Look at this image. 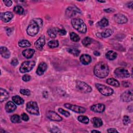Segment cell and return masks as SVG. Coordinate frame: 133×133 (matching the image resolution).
I'll return each mask as SVG.
<instances>
[{
  "mask_svg": "<svg viewBox=\"0 0 133 133\" xmlns=\"http://www.w3.org/2000/svg\"><path fill=\"white\" fill-rule=\"evenodd\" d=\"M95 75L99 78H104L109 73L108 66L103 62H99L95 66L94 69Z\"/></svg>",
  "mask_w": 133,
  "mask_h": 133,
  "instance_id": "1",
  "label": "cell"
},
{
  "mask_svg": "<svg viewBox=\"0 0 133 133\" xmlns=\"http://www.w3.org/2000/svg\"><path fill=\"white\" fill-rule=\"evenodd\" d=\"M71 24L74 28L81 33H85L87 27L83 20L80 18H74L71 20Z\"/></svg>",
  "mask_w": 133,
  "mask_h": 133,
  "instance_id": "2",
  "label": "cell"
},
{
  "mask_svg": "<svg viewBox=\"0 0 133 133\" xmlns=\"http://www.w3.org/2000/svg\"><path fill=\"white\" fill-rule=\"evenodd\" d=\"M95 86L96 87L97 89L99 90V92L104 96H111L114 93L113 89L112 88H111L104 85L101 84L96 83Z\"/></svg>",
  "mask_w": 133,
  "mask_h": 133,
  "instance_id": "3",
  "label": "cell"
},
{
  "mask_svg": "<svg viewBox=\"0 0 133 133\" xmlns=\"http://www.w3.org/2000/svg\"><path fill=\"white\" fill-rule=\"evenodd\" d=\"M26 110L31 114L39 115V109L36 102L30 101L27 103Z\"/></svg>",
  "mask_w": 133,
  "mask_h": 133,
  "instance_id": "4",
  "label": "cell"
},
{
  "mask_svg": "<svg viewBox=\"0 0 133 133\" xmlns=\"http://www.w3.org/2000/svg\"><path fill=\"white\" fill-rule=\"evenodd\" d=\"M36 62L34 61H26L24 62L20 68V71L22 73L30 72L33 68Z\"/></svg>",
  "mask_w": 133,
  "mask_h": 133,
  "instance_id": "5",
  "label": "cell"
},
{
  "mask_svg": "<svg viewBox=\"0 0 133 133\" xmlns=\"http://www.w3.org/2000/svg\"><path fill=\"white\" fill-rule=\"evenodd\" d=\"M76 87L84 93H89L92 91V88L86 83L78 81L76 82Z\"/></svg>",
  "mask_w": 133,
  "mask_h": 133,
  "instance_id": "6",
  "label": "cell"
},
{
  "mask_svg": "<svg viewBox=\"0 0 133 133\" xmlns=\"http://www.w3.org/2000/svg\"><path fill=\"white\" fill-rule=\"evenodd\" d=\"M114 74L117 78L121 79L127 78L130 76V73L127 70L122 67L116 68L114 71Z\"/></svg>",
  "mask_w": 133,
  "mask_h": 133,
  "instance_id": "7",
  "label": "cell"
},
{
  "mask_svg": "<svg viewBox=\"0 0 133 133\" xmlns=\"http://www.w3.org/2000/svg\"><path fill=\"white\" fill-rule=\"evenodd\" d=\"M39 26L36 24L31 23V24L28 27L27 32L30 36L33 37L38 34L39 31Z\"/></svg>",
  "mask_w": 133,
  "mask_h": 133,
  "instance_id": "8",
  "label": "cell"
},
{
  "mask_svg": "<svg viewBox=\"0 0 133 133\" xmlns=\"http://www.w3.org/2000/svg\"><path fill=\"white\" fill-rule=\"evenodd\" d=\"M65 107L66 108L71 110L72 111L78 113H84L86 111V109L84 107L76 106V105H74L70 103H65L64 104Z\"/></svg>",
  "mask_w": 133,
  "mask_h": 133,
  "instance_id": "9",
  "label": "cell"
},
{
  "mask_svg": "<svg viewBox=\"0 0 133 133\" xmlns=\"http://www.w3.org/2000/svg\"><path fill=\"white\" fill-rule=\"evenodd\" d=\"M122 101L124 102H130L132 100V92L131 90H128L124 92L120 97Z\"/></svg>",
  "mask_w": 133,
  "mask_h": 133,
  "instance_id": "10",
  "label": "cell"
},
{
  "mask_svg": "<svg viewBox=\"0 0 133 133\" xmlns=\"http://www.w3.org/2000/svg\"><path fill=\"white\" fill-rule=\"evenodd\" d=\"M46 115L47 117L52 121L59 122L62 121V117L54 111H48L46 113Z\"/></svg>",
  "mask_w": 133,
  "mask_h": 133,
  "instance_id": "11",
  "label": "cell"
},
{
  "mask_svg": "<svg viewBox=\"0 0 133 133\" xmlns=\"http://www.w3.org/2000/svg\"><path fill=\"white\" fill-rule=\"evenodd\" d=\"M114 20L115 22L119 24H123L127 22V18L125 16L121 14H117L114 16Z\"/></svg>",
  "mask_w": 133,
  "mask_h": 133,
  "instance_id": "12",
  "label": "cell"
},
{
  "mask_svg": "<svg viewBox=\"0 0 133 133\" xmlns=\"http://www.w3.org/2000/svg\"><path fill=\"white\" fill-rule=\"evenodd\" d=\"M92 111L97 113H102L105 110V106L102 103H98L93 105L90 108Z\"/></svg>",
  "mask_w": 133,
  "mask_h": 133,
  "instance_id": "13",
  "label": "cell"
},
{
  "mask_svg": "<svg viewBox=\"0 0 133 133\" xmlns=\"http://www.w3.org/2000/svg\"><path fill=\"white\" fill-rule=\"evenodd\" d=\"M47 68V65L45 62H41L37 68L36 73L39 76L42 75L46 70Z\"/></svg>",
  "mask_w": 133,
  "mask_h": 133,
  "instance_id": "14",
  "label": "cell"
},
{
  "mask_svg": "<svg viewBox=\"0 0 133 133\" xmlns=\"http://www.w3.org/2000/svg\"><path fill=\"white\" fill-rule=\"evenodd\" d=\"M45 44V39L44 36L41 37L34 43V45L38 50L41 51Z\"/></svg>",
  "mask_w": 133,
  "mask_h": 133,
  "instance_id": "15",
  "label": "cell"
},
{
  "mask_svg": "<svg viewBox=\"0 0 133 133\" xmlns=\"http://www.w3.org/2000/svg\"><path fill=\"white\" fill-rule=\"evenodd\" d=\"M13 17V14L10 12L2 13L1 15V19L5 23H8Z\"/></svg>",
  "mask_w": 133,
  "mask_h": 133,
  "instance_id": "16",
  "label": "cell"
},
{
  "mask_svg": "<svg viewBox=\"0 0 133 133\" xmlns=\"http://www.w3.org/2000/svg\"><path fill=\"white\" fill-rule=\"evenodd\" d=\"M80 61L83 65H87L92 61V58L89 55L83 54L80 57Z\"/></svg>",
  "mask_w": 133,
  "mask_h": 133,
  "instance_id": "17",
  "label": "cell"
},
{
  "mask_svg": "<svg viewBox=\"0 0 133 133\" xmlns=\"http://www.w3.org/2000/svg\"><path fill=\"white\" fill-rule=\"evenodd\" d=\"M16 109V106L12 101H9L5 105V110L7 112L11 113Z\"/></svg>",
  "mask_w": 133,
  "mask_h": 133,
  "instance_id": "18",
  "label": "cell"
},
{
  "mask_svg": "<svg viewBox=\"0 0 133 133\" xmlns=\"http://www.w3.org/2000/svg\"><path fill=\"white\" fill-rule=\"evenodd\" d=\"M0 53H1L2 56L6 59L10 58L11 56L10 51L9 50V49H8L5 47H1V48H0Z\"/></svg>",
  "mask_w": 133,
  "mask_h": 133,
  "instance_id": "19",
  "label": "cell"
},
{
  "mask_svg": "<svg viewBox=\"0 0 133 133\" xmlns=\"http://www.w3.org/2000/svg\"><path fill=\"white\" fill-rule=\"evenodd\" d=\"M113 31L112 30L110 29H107L106 30H104V31H103L102 32L100 33H97V34H99V36H97L99 38H108L110 36H111L112 34H113Z\"/></svg>",
  "mask_w": 133,
  "mask_h": 133,
  "instance_id": "20",
  "label": "cell"
},
{
  "mask_svg": "<svg viewBox=\"0 0 133 133\" xmlns=\"http://www.w3.org/2000/svg\"><path fill=\"white\" fill-rule=\"evenodd\" d=\"M0 93H1L0 100H1V102L6 100L9 98V93L6 90L1 88L0 89Z\"/></svg>",
  "mask_w": 133,
  "mask_h": 133,
  "instance_id": "21",
  "label": "cell"
},
{
  "mask_svg": "<svg viewBox=\"0 0 133 133\" xmlns=\"http://www.w3.org/2000/svg\"><path fill=\"white\" fill-rule=\"evenodd\" d=\"M34 53L35 51L33 49H27V50H25L23 52L22 54L25 58L29 59L31 58L33 56Z\"/></svg>",
  "mask_w": 133,
  "mask_h": 133,
  "instance_id": "22",
  "label": "cell"
},
{
  "mask_svg": "<svg viewBox=\"0 0 133 133\" xmlns=\"http://www.w3.org/2000/svg\"><path fill=\"white\" fill-rule=\"evenodd\" d=\"M92 123L93 124L94 127H100L102 125V121L101 118L99 117H94L92 119Z\"/></svg>",
  "mask_w": 133,
  "mask_h": 133,
  "instance_id": "23",
  "label": "cell"
},
{
  "mask_svg": "<svg viewBox=\"0 0 133 133\" xmlns=\"http://www.w3.org/2000/svg\"><path fill=\"white\" fill-rule=\"evenodd\" d=\"M106 57L110 60H113L117 57V54L114 51H110L106 53Z\"/></svg>",
  "mask_w": 133,
  "mask_h": 133,
  "instance_id": "24",
  "label": "cell"
},
{
  "mask_svg": "<svg viewBox=\"0 0 133 133\" xmlns=\"http://www.w3.org/2000/svg\"><path fill=\"white\" fill-rule=\"evenodd\" d=\"M107 83L110 85H111L114 87H119L120 86V83L118 81L113 78H109L107 80Z\"/></svg>",
  "mask_w": 133,
  "mask_h": 133,
  "instance_id": "25",
  "label": "cell"
},
{
  "mask_svg": "<svg viewBox=\"0 0 133 133\" xmlns=\"http://www.w3.org/2000/svg\"><path fill=\"white\" fill-rule=\"evenodd\" d=\"M12 100L17 105L23 104L24 103V100L19 96H14L12 97Z\"/></svg>",
  "mask_w": 133,
  "mask_h": 133,
  "instance_id": "26",
  "label": "cell"
},
{
  "mask_svg": "<svg viewBox=\"0 0 133 133\" xmlns=\"http://www.w3.org/2000/svg\"><path fill=\"white\" fill-rule=\"evenodd\" d=\"M18 45L21 47H28L31 46V44L28 40H23L19 42Z\"/></svg>",
  "mask_w": 133,
  "mask_h": 133,
  "instance_id": "27",
  "label": "cell"
},
{
  "mask_svg": "<svg viewBox=\"0 0 133 133\" xmlns=\"http://www.w3.org/2000/svg\"><path fill=\"white\" fill-rule=\"evenodd\" d=\"M109 25L108 20L106 18H103L100 22L97 23V25L100 27H106Z\"/></svg>",
  "mask_w": 133,
  "mask_h": 133,
  "instance_id": "28",
  "label": "cell"
},
{
  "mask_svg": "<svg viewBox=\"0 0 133 133\" xmlns=\"http://www.w3.org/2000/svg\"><path fill=\"white\" fill-rule=\"evenodd\" d=\"M76 12L73 8H69L66 10V14L69 17H72L76 15Z\"/></svg>",
  "mask_w": 133,
  "mask_h": 133,
  "instance_id": "29",
  "label": "cell"
},
{
  "mask_svg": "<svg viewBox=\"0 0 133 133\" xmlns=\"http://www.w3.org/2000/svg\"><path fill=\"white\" fill-rule=\"evenodd\" d=\"M47 33L49 37H50L51 38H55L56 37V29L54 28H51L49 29L47 31Z\"/></svg>",
  "mask_w": 133,
  "mask_h": 133,
  "instance_id": "30",
  "label": "cell"
},
{
  "mask_svg": "<svg viewBox=\"0 0 133 133\" xmlns=\"http://www.w3.org/2000/svg\"><path fill=\"white\" fill-rule=\"evenodd\" d=\"M78 119L80 122L84 124H88L89 121V118L86 116H83V115L79 116Z\"/></svg>",
  "mask_w": 133,
  "mask_h": 133,
  "instance_id": "31",
  "label": "cell"
},
{
  "mask_svg": "<svg viewBox=\"0 0 133 133\" xmlns=\"http://www.w3.org/2000/svg\"><path fill=\"white\" fill-rule=\"evenodd\" d=\"M70 39L71 40L75 42H79L80 40V37L78 36V34H76L74 32H71L70 34Z\"/></svg>",
  "mask_w": 133,
  "mask_h": 133,
  "instance_id": "32",
  "label": "cell"
},
{
  "mask_svg": "<svg viewBox=\"0 0 133 133\" xmlns=\"http://www.w3.org/2000/svg\"><path fill=\"white\" fill-rule=\"evenodd\" d=\"M48 46L52 48L57 47L59 46V42L57 40H52L48 43Z\"/></svg>",
  "mask_w": 133,
  "mask_h": 133,
  "instance_id": "33",
  "label": "cell"
},
{
  "mask_svg": "<svg viewBox=\"0 0 133 133\" xmlns=\"http://www.w3.org/2000/svg\"><path fill=\"white\" fill-rule=\"evenodd\" d=\"M68 52L72 54L73 55L75 56H78L80 53V51L78 50V49L74 48H71L68 49Z\"/></svg>",
  "mask_w": 133,
  "mask_h": 133,
  "instance_id": "34",
  "label": "cell"
},
{
  "mask_svg": "<svg viewBox=\"0 0 133 133\" xmlns=\"http://www.w3.org/2000/svg\"><path fill=\"white\" fill-rule=\"evenodd\" d=\"M92 43V40L89 37H86L82 40V44L85 46H88Z\"/></svg>",
  "mask_w": 133,
  "mask_h": 133,
  "instance_id": "35",
  "label": "cell"
},
{
  "mask_svg": "<svg viewBox=\"0 0 133 133\" xmlns=\"http://www.w3.org/2000/svg\"><path fill=\"white\" fill-rule=\"evenodd\" d=\"M11 120L14 123H20L21 122L20 116L17 114H14V115H13V116H12V117L11 118Z\"/></svg>",
  "mask_w": 133,
  "mask_h": 133,
  "instance_id": "36",
  "label": "cell"
},
{
  "mask_svg": "<svg viewBox=\"0 0 133 133\" xmlns=\"http://www.w3.org/2000/svg\"><path fill=\"white\" fill-rule=\"evenodd\" d=\"M14 12L19 15H22L24 13V9L21 6H15L14 9Z\"/></svg>",
  "mask_w": 133,
  "mask_h": 133,
  "instance_id": "37",
  "label": "cell"
},
{
  "mask_svg": "<svg viewBox=\"0 0 133 133\" xmlns=\"http://www.w3.org/2000/svg\"><path fill=\"white\" fill-rule=\"evenodd\" d=\"M31 23L36 24L39 26V27H42L43 25V20L40 18H34L31 21Z\"/></svg>",
  "mask_w": 133,
  "mask_h": 133,
  "instance_id": "38",
  "label": "cell"
},
{
  "mask_svg": "<svg viewBox=\"0 0 133 133\" xmlns=\"http://www.w3.org/2000/svg\"><path fill=\"white\" fill-rule=\"evenodd\" d=\"M58 111L60 113L65 115L66 117H69L70 115V113L69 112L66 111L65 110L63 109L62 108H59Z\"/></svg>",
  "mask_w": 133,
  "mask_h": 133,
  "instance_id": "39",
  "label": "cell"
},
{
  "mask_svg": "<svg viewBox=\"0 0 133 133\" xmlns=\"http://www.w3.org/2000/svg\"><path fill=\"white\" fill-rule=\"evenodd\" d=\"M123 122L125 125H127L130 122V118L127 115H124L123 118Z\"/></svg>",
  "mask_w": 133,
  "mask_h": 133,
  "instance_id": "40",
  "label": "cell"
},
{
  "mask_svg": "<svg viewBox=\"0 0 133 133\" xmlns=\"http://www.w3.org/2000/svg\"><path fill=\"white\" fill-rule=\"evenodd\" d=\"M20 93L21 94L23 95L26 96H30L31 95L30 91L28 89H21L20 90Z\"/></svg>",
  "mask_w": 133,
  "mask_h": 133,
  "instance_id": "41",
  "label": "cell"
},
{
  "mask_svg": "<svg viewBox=\"0 0 133 133\" xmlns=\"http://www.w3.org/2000/svg\"><path fill=\"white\" fill-rule=\"evenodd\" d=\"M56 31L57 33H58L60 36H65L67 32L65 29H61L59 28H56Z\"/></svg>",
  "mask_w": 133,
  "mask_h": 133,
  "instance_id": "42",
  "label": "cell"
},
{
  "mask_svg": "<svg viewBox=\"0 0 133 133\" xmlns=\"http://www.w3.org/2000/svg\"><path fill=\"white\" fill-rule=\"evenodd\" d=\"M23 80L25 82H28L31 79V76L28 74H25L23 76Z\"/></svg>",
  "mask_w": 133,
  "mask_h": 133,
  "instance_id": "43",
  "label": "cell"
},
{
  "mask_svg": "<svg viewBox=\"0 0 133 133\" xmlns=\"http://www.w3.org/2000/svg\"><path fill=\"white\" fill-rule=\"evenodd\" d=\"M21 117H22V118L25 121H28L29 120V119L28 115L25 113H23L22 114V115H21Z\"/></svg>",
  "mask_w": 133,
  "mask_h": 133,
  "instance_id": "44",
  "label": "cell"
},
{
  "mask_svg": "<svg viewBox=\"0 0 133 133\" xmlns=\"http://www.w3.org/2000/svg\"><path fill=\"white\" fill-rule=\"evenodd\" d=\"M18 60L17 58H14L12 60V62H11V65L13 66H16L17 65H18Z\"/></svg>",
  "mask_w": 133,
  "mask_h": 133,
  "instance_id": "45",
  "label": "cell"
},
{
  "mask_svg": "<svg viewBox=\"0 0 133 133\" xmlns=\"http://www.w3.org/2000/svg\"><path fill=\"white\" fill-rule=\"evenodd\" d=\"M3 2L5 4V5L8 7L11 6L13 3L12 1H10V0H4V1H3Z\"/></svg>",
  "mask_w": 133,
  "mask_h": 133,
  "instance_id": "46",
  "label": "cell"
},
{
  "mask_svg": "<svg viewBox=\"0 0 133 133\" xmlns=\"http://www.w3.org/2000/svg\"><path fill=\"white\" fill-rule=\"evenodd\" d=\"M122 85L124 87H129L130 85V84L128 82H127V81H124L122 82Z\"/></svg>",
  "mask_w": 133,
  "mask_h": 133,
  "instance_id": "47",
  "label": "cell"
},
{
  "mask_svg": "<svg viewBox=\"0 0 133 133\" xmlns=\"http://www.w3.org/2000/svg\"><path fill=\"white\" fill-rule=\"evenodd\" d=\"M107 132H118L116 129L115 128H110L107 130Z\"/></svg>",
  "mask_w": 133,
  "mask_h": 133,
  "instance_id": "48",
  "label": "cell"
},
{
  "mask_svg": "<svg viewBox=\"0 0 133 133\" xmlns=\"http://www.w3.org/2000/svg\"><path fill=\"white\" fill-rule=\"evenodd\" d=\"M104 12H106V13H111V12H114L115 10H113V9H112L110 8V9H107L104 10Z\"/></svg>",
  "mask_w": 133,
  "mask_h": 133,
  "instance_id": "49",
  "label": "cell"
},
{
  "mask_svg": "<svg viewBox=\"0 0 133 133\" xmlns=\"http://www.w3.org/2000/svg\"><path fill=\"white\" fill-rule=\"evenodd\" d=\"M94 54L95 56H100V53H99L98 52H97V51H95L94 52Z\"/></svg>",
  "mask_w": 133,
  "mask_h": 133,
  "instance_id": "50",
  "label": "cell"
},
{
  "mask_svg": "<svg viewBox=\"0 0 133 133\" xmlns=\"http://www.w3.org/2000/svg\"><path fill=\"white\" fill-rule=\"evenodd\" d=\"M127 7L129 8H130V9H132V2H131L130 3H129V4H127Z\"/></svg>",
  "mask_w": 133,
  "mask_h": 133,
  "instance_id": "51",
  "label": "cell"
},
{
  "mask_svg": "<svg viewBox=\"0 0 133 133\" xmlns=\"http://www.w3.org/2000/svg\"><path fill=\"white\" fill-rule=\"evenodd\" d=\"M43 96H44V97L45 98L47 97V92H45V94H44V93H43Z\"/></svg>",
  "mask_w": 133,
  "mask_h": 133,
  "instance_id": "52",
  "label": "cell"
},
{
  "mask_svg": "<svg viewBox=\"0 0 133 133\" xmlns=\"http://www.w3.org/2000/svg\"><path fill=\"white\" fill-rule=\"evenodd\" d=\"M92 132H99L100 131H99V130H92Z\"/></svg>",
  "mask_w": 133,
  "mask_h": 133,
  "instance_id": "53",
  "label": "cell"
},
{
  "mask_svg": "<svg viewBox=\"0 0 133 133\" xmlns=\"http://www.w3.org/2000/svg\"><path fill=\"white\" fill-rule=\"evenodd\" d=\"M98 2H100V3H105V2H105V1H98Z\"/></svg>",
  "mask_w": 133,
  "mask_h": 133,
  "instance_id": "54",
  "label": "cell"
}]
</instances>
